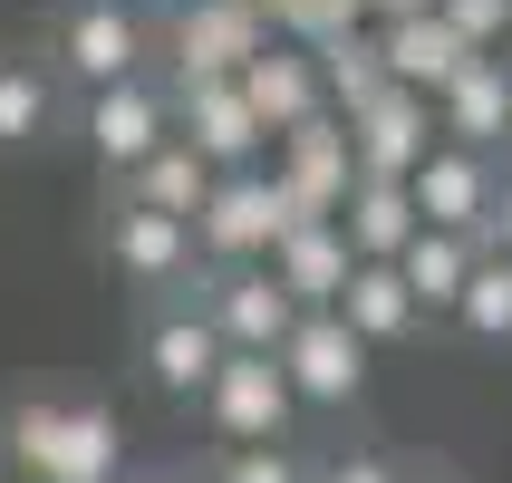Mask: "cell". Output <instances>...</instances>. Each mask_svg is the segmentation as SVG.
Instances as JSON below:
<instances>
[{
	"instance_id": "836d02e7",
	"label": "cell",
	"mask_w": 512,
	"mask_h": 483,
	"mask_svg": "<svg viewBox=\"0 0 512 483\" xmlns=\"http://www.w3.org/2000/svg\"><path fill=\"white\" fill-rule=\"evenodd\" d=\"M10 483H20V474H10Z\"/></svg>"
},
{
	"instance_id": "ac0fdd59",
	"label": "cell",
	"mask_w": 512,
	"mask_h": 483,
	"mask_svg": "<svg viewBox=\"0 0 512 483\" xmlns=\"http://www.w3.org/2000/svg\"><path fill=\"white\" fill-rule=\"evenodd\" d=\"M377 58H387V87H416V97L435 107V97L464 78V58H484V49H464L435 10H416V20H387V29H377Z\"/></svg>"
},
{
	"instance_id": "d6986e66",
	"label": "cell",
	"mask_w": 512,
	"mask_h": 483,
	"mask_svg": "<svg viewBox=\"0 0 512 483\" xmlns=\"http://www.w3.org/2000/svg\"><path fill=\"white\" fill-rule=\"evenodd\" d=\"M339 242L358 261H397L406 242H416V203H406V184H348V203H339Z\"/></svg>"
},
{
	"instance_id": "52a82bcc",
	"label": "cell",
	"mask_w": 512,
	"mask_h": 483,
	"mask_svg": "<svg viewBox=\"0 0 512 483\" xmlns=\"http://www.w3.org/2000/svg\"><path fill=\"white\" fill-rule=\"evenodd\" d=\"M58 68L97 97L116 78H145V20L126 0H68V20H58Z\"/></svg>"
},
{
	"instance_id": "9c48e42d",
	"label": "cell",
	"mask_w": 512,
	"mask_h": 483,
	"mask_svg": "<svg viewBox=\"0 0 512 483\" xmlns=\"http://www.w3.org/2000/svg\"><path fill=\"white\" fill-rule=\"evenodd\" d=\"M165 97H174V136L194 145L213 174H252L261 165V145H271V136H261V116L242 107V87H232V78H194V87H165Z\"/></svg>"
},
{
	"instance_id": "7a4b0ae2",
	"label": "cell",
	"mask_w": 512,
	"mask_h": 483,
	"mask_svg": "<svg viewBox=\"0 0 512 483\" xmlns=\"http://www.w3.org/2000/svg\"><path fill=\"white\" fill-rule=\"evenodd\" d=\"M290 223H300V213H290V194L261 165L252 174H213V194H203V213H194V252H213L223 271H242V261H261Z\"/></svg>"
},
{
	"instance_id": "2e32d148",
	"label": "cell",
	"mask_w": 512,
	"mask_h": 483,
	"mask_svg": "<svg viewBox=\"0 0 512 483\" xmlns=\"http://www.w3.org/2000/svg\"><path fill=\"white\" fill-rule=\"evenodd\" d=\"M107 261L126 271V281H145V290H174L184 271H194V223L145 213V203H116L107 213Z\"/></svg>"
},
{
	"instance_id": "5bb4252c",
	"label": "cell",
	"mask_w": 512,
	"mask_h": 483,
	"mask_svg": "<svg viewBox=\"0 0 512 483\" xmlns=\"http://www.w3.org/2000/svg\"><path fill=\"white\" fill-rule=\"evenodd\" d=\"M512 136V68L503 58H464V78L435 97V145H464V155H493Z\"/></svg>"
},
{
	"instance_id": "6da1fadb",
	"label": "cell",
	"mask_w": 512,
	"mask_h": 483,
	"mask_svg": "<svg viewBox=\"0 0 512 483\" xmlns=\"http://www.w3.org/2000/svg\"><path fill=\"white\" fill-rule=\"evenodd\" d=\"M0 455L20 483H116V416L107 406H58V397H20L0 426Z\"/></svg>"
},
{
	"instance_id": "5b68a950",
	"label": "cell",
	"mask_w": 512,
	"mask_h": 483,
	"mask_svg": "<svg viewBox=\"0 0 512 483\" xmlns=\"http://www.w3.org/2000/svg\"><path fill=\"white\" fill-rule=\"evenodd\" d=\"M271 358H281V377H290L300 406H348L358 387H368V339H348L339 310H300Z\"/></svg>"
},
{
	"instance_id": "f1b7e54d",
	"label": "cell",
	"mask_w": 512,
	"mask_h": 483,
	"mask_svg": "<svg viewBox=\"0 0 512 483\" xmlns=\"http://www.w3.org/2000/svg\"><path fill=\"white\" fill-rule=\"evenodd\" d=\"M319 483H397V474H387V464H377V455H339V464H329V474H319Z\"/></svg>"
},
{
	"instance_id": "8fae6325",
	"label": "cell",
	"mask_w": 512,
	"mask_h": 483,
	"mask_svg": "<svg viewBox=\"0 0 512 483\" xmlns=\"http://www.w3.org/2000/svg\"><path fill=\"white\" fill-rule=\"evenodd\" d=\"M406 203H416V232H464V242H484V213H493V155L426 145V165L406 174Z\"/></svg>"
},
{
	"instance_id": "ba28073f",
	"label": "cell",
	"mask_w": 512,
	"mask_h": 483,
	"mask_svg": "<svg viewBox=\"0 0 512 483\" xmlns=\"http://www.w3.org/2000/svg\"><path fill=\"white\" fill-rule=\"evenodd\" d=\"M339 126H348V165L368 174V184H406V174L426 165V145H435V107L416 87H387V97H368Z\"/></svg>"
},
{
	"instance_id": "f546056e",
	"label": "cell",
	"mask_w": 512,
	"mask_h": 483,
	"mask_svg": "<svg viewBox=\"0 0 512 483\" xmlns=\"http://www.w3.org/2000/svg\"><path fill=\"white\" fill-rule=\"evenodd\" d=\"M416 10H435V0H358V20H377V29H387V20H416Z\"/></svg>"
},
{
	"instance_id": "277c9868",
	"label": "cell",
	"mask_w": 512,
	"mask_h": 483,
	"mask_svg": "<svg viewBox=\"0 0 512 483\" xmlns=\"http://www.w3.org/2000/svg\"><path fill=\"white\" fill-rule=\"evenodd\" d=\"M271 184L290 194L300 223H339L348 184H358V165H348V126H339V116H310V126L271 136Z\"/></svg>"
},
{
	"instance_id": "7402d4cb",
	"label": "cell",
	"mask_w": 512,
	"mask_h": 483,
	"mask_svg": "<svg viewBox=\"0 0 512 483\" xmlns=\"http://www.w3.org/2000/svg\"><path fill=\"white\" fill-rule=\"evenodd\" d=\"M474 252H484V242H464V232H416V242L397 252L406 300H416V310H455V290H464V271H474Z\"/></svg>"
},
{
	"instance_id": "44dd1931",
	"label": "cell",
	"mask_w": 512,
	"mask_h": 483,
	"mask_svg": "<svg viewBox=\"0 0 512 483\" xmlns=\"http://www.w3.org/2000/svg\"><path fill=\"white\" fill-rule=\"evenodd\" d=\"M339 319H348V339H406L416 329V300H406V281H397V261H358L348 271V290H339Z\"/></svg>"
},
{
	"instance_id": "1f68e13d",
	"label": "cell",
	"mask_w": 512,
	"mask_h": 483,
	"mask_svg": "<svg viewBox=\"0 0 512 483\" xmlns=\"http://www.w3.org/2000/svg\"><path fill=\"white\" fill-rule=\"evenodd\" d=\"M493 58H503V68H512V29H503V49H493Z\"/></svg>"
},
{
	"instance_id": "83f0119b",
	"label": "cell",
	"mask_w": 512,
	"mask_h": 483,
	"mask_svg": "<svg viewBox=\"0 0 512 483\" xmlns=\"http://www.w3.org/2000/svg\"><path fill=\"white\" fill-rule=\"evenodd\" d=\"M484 252L512 261V174H493V213H484Z\"/></svg>"
},
{
	"instance_id": "4dcf8cb0",
	"label": "cell",
	"mask_w": 512,
	"mask_h": 483,
	"mask_svg": "<svg viewBox=\"0 0 512 483\" xmlns=\"http://www.w3.org/2000/svg\"><path fill=\"white\" fill-rule=\"evenodd\" d=\"M116 483H174V474H116Z\"/></svg>"
},
{
	"instance_id": "d4e9b609",
	"label": "cell",
	"mask_w": 512,
	"mask_h": 483,
	"mask_svg": "<svg viewBox=\"0 0 512 483\" xmlns=\"http://www.w3.org/2000/svg\"><path fill=\"white\" fill-rule=\"evenodd\" d=\"M455 319L474 339H512V261L503 252H474V271H464V290H455Z\"/></svg>"
},
{
	"instance_id": "3957f363",
	"label": "cell",
	"mask_w": 512,
	"mask_h": 483,
	"mask_svg": "<svg viewBox=\"0 0 512 483\" xmlns=\"http://www.w3.org/2000/svg\"><path fill=\"white\" fill-rule=\"evenodd\" d=\"M174 87H194V78H242V58L271 49V20H261L252 0H174Z\"/></svg>"
},
{
	"instance_id": "e575fe53",
	"label": "cell",
	"mask_w": 512,
	"mask_h": 483,
	"mask_svg": "<svg viewBox=\"0 0 512 483\" xmlns=\"http://www.w3.org/2000/svg\"><path fill=\"white\" fill-rule=\"evenodd\" d=\"M503 145H512V136H503Z\"/></svg>"
},
{
	"instance_id": "9a60e30c",
	"label": "cell",
	"mask_w": 512,
	"mask_h": 483,
	"mask_svg": "<svg viewBox=\"0 0 512 483\" xmlns=\"http://www.w3.org/2000/svg\"><path fill=\"white\" fill-rule=\"evenodd\" d=\"M223 358H232V348L213 339V319H203L194 300H174V310H155V319H145V377H155L165 397H203Z\"/></svg>"
},
{
	"instance_id": "603a6c76",
	"label": "cell",
	"mask_w": 512,
	"mask_h": 483,
	"mask_svg": "<svg viewBox=\"0 0 512 483\" xmlns=\"http://www.w3.org/2000/svg\"><path fill=\"white\" fill-rule=\"evenodd\" d=\"M310 58H319V87H329V107H339V116H358L368 97H387V58H377L368 29H339V39L310 49Z\"/></svg>"
},
{
	"instance_id": "7c38bea8",
	"label": "cell",
	"mask_w": 512,
	"mask_h": 483,
	"mask_svg": "<svg viewBox=\"0 0 512 483\" xmlns=\"http://www.w3.org/2000/svg\"><path fill=\"white\" fill-rule=\"evenodd\" d=\"M194 310L213 319V339H223V348H252V358H271V348L290 339V319H300L271 271H203V281H194Z\"/></svg>"
},
{
	"instance_id": "e0dca14e",
	"label": "cell",
	"mask_w": 512,
	"mask_h": 483,
	"mask_svg": "<svg viewBox=\"0 0 512 483\" xmlns=\"http://www.w3.org/2000/svg\"><path fill=\"white\" fill-rule=\"evenodd\" d=\"M261 261H271V281L290 290V310H339L348 271H358V252L339 242V223H290Z\"/></svg>"
},
{
	"instance_id": "484cf974",
	"label": "cell",
	"mask_w": 512,
	"mask_h": 483,
	"mask_svg": "<svg viewBox=\"0 0 512 483\" xmlns=\"http://www.w3.org/2000/svg\"><path fill=\"white\" fill-rule=\"evenodd\" d=\"M435 20L455 29L464 49H503V29H512V0H435Z\"/></svg>"
},
{
	"instance_id": "4fadbf2b",
	"label": "cell",
	"mask_w": 512,
	"mask_h": 483,
	"mask_svg": "<svg viewBox=\"0 0 512 483\" xmlns=\"http://www.w3.org/2000/svg\"><path fill=\"white\" fill-rule=\"evenodd\" d=\"M242 107L261 116V136H290V126H310V116H329V87H319V58L290 49V39H271L261 58H242Z\"/></svg>"
},
{
	"instance_id": "cb8c5ba5",
	"label": "cell",
	"mask_w": 512,
	"mask_h": 483,
	"mask_svg": "<svg viewBox=\"0 0 512 483\" xmlns=\"http://www.w3.org/2000/svg\"><path fill=\"white\" fill-rule=\"evenodd\" d=\"M49 116H58L49 78H39L29 58H0V155H20V145H49Z\"/></svg>"
},
{
	"instance_id": "d6a6232c",
	"label": "cell",
	"mask_w": 512,
	"mask_h": 483,
	"mask_svg": "<svg viewBox=\"0 0 512 483\" xmlns=\"http://www.w3.org/2000/svg\"><path fill=\"white\" fill-rule=\"evenodd\" d=\"M416 483H445V474H416Z\"/></svg>"
},
{
	"instance_id": "30bf717a",
	"label": "cell",
	"mask_w": 512,
	"mask_h": 483,
	"mask_svg": "<svg viewBox=\"0 0 512 483\" xmlns=\"http://www.w3.org/2000/svg\"><path fill=\"white\" fill-rule=\"evenodd\" d=\"M290 377H281V358H252V348H232L223 368H213V387H203V416L232 435V445H281V426H290Z\"/></svg>"
},
{
	"instance_id": "4316f807",
	"label": "cell",
	"mask_w": 512,
	"mask_h": 483,
	"mask_svg": "<svg viewBox=\"0 0 512 483\" xmlns=\"http://www.w3.org/2000/svg\"><path fill=\"white\" fill-rule=\"evenodd\" d=\"M213 483H300V464H290L281 445H232V464Z\"/></svg>"
},
{
	"instance_id": "ffe728a7",
	"label": "cell",
	"mask_w": 512,
	"mask_h": 483,
	"mask_svg": "<svg viewBox=\"0 0 512 483\" xmlns=\"http://www.w3.org/2000/svg\"><path fill=\"white\" fill-rule=\"evenodd\" d=\"M203 194H213V165H203L184 136H165L136 174H126V203H145V213H174V223H194Z\"/></svg>"
},
{
	"instance_id": "8992f818",
	"label": "cell",
	"mask_w": 512,
	"mask_h": 483,
	"mask_svg": "<svg viewBox=\"0 0 512 483\" xmlns=\"http://www.w3.org/2000/svg\"><path fill=\"white\" fill-rule=\"evenodd\" d=\"M78 136H87V155H97L107 174H136L145 155L174 136V97H165L155 78H116V87H97V97H87Z\"/></svg>"
}]
</instances>
